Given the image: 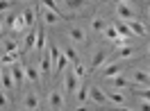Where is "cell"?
<instances>
[{
  "mask_svg": "<svg viewBox=\"0 0 150 111\" xmlns=\"http://www.w3.org/2000/svg\"><path fill=\"white\" fill-rule=\"evenodd\" d=\"M0 27H2V16H0Z\"/></svg>",
  "mask_w": 150,
  "mask_h": 111,
  "instance_id": "43",
  "label": "cell"
},
{
  "mask_svg": "<svg viewBox=\"0 0 150 111\" xmlns=\"http://www.w3.org/2000/svg\"><path fill=\"white\" fill-rule=\"evenodd\" d=\"M77 89H80V79H77V77H75V73L71 70V73L66 75V79H64V91L75 95V91H77Z\"/></svg>",
  "mask_w": 150,
  "mask_h": 111,
  "instance_id": "7",
  "label": "cell"
},
{
  "mask_svg": "<svg viewBox=\"0 0 150 111\" xmlns=\"http://www.w3.org/2000/svg\"><path fill=\"white\" fill-rule=\"evenodd\" d=\"M107 57H109V55H107L105 50H98V52L91 57V66H89V70H91V73H93V70H100V66L107 61Z\"/></svg>",
  "mask_w": 150,
  "mask_h": 111,
  "instance_id": "8",
  "label": "cell"
},
{
  "mask_svg": "<svg viewBox=\"0 0 150 111\" xmlns=\"http://www.w3.org/2000/svg\"><path fill=\"white\" fill-rule=\"evenodd\" d=\"M146 73H148V75H150V66H148V68H146Z\"/></svg>",
  "mask_w": 150,
  "mask_h": 111,
  "instance_id": "42",
  "label": "cell"
},
{
  "mask_svg": "<svg viewBox=\"0 0 150 111\" xmlns=\"http://www.w3.org/2000/svg\"><path fill=\"white\" fill-rule=\"evenodd\" d=\"M127 27L132 30V34H134V37H146V34H148V27H146L141 20H137V18L127 20Z\"/></svg>",
  "mask_w": 150,
  "mask_h": 111,
  "instance_id": "12",
  "label": "cell"
},
{
  "mask_svg": "<svg viewBox=\"0 0 150 111\" xmlns=\"http://www.w3.org/2000/svg\"><path fill=\"white\" fill-rule=\"evenodd\" d=\"M34 52H39V57L46 52V30L39 27L37 30V41H34Z\"/></svg>",
  "mask_w": 150,
  "mask_h": 111,
  "instance_id": "14",
  "label": "cell"
},
{
  "mask_svg": "<svg viewBox=\"0 0 150 111\" xmlns=\"http://www.w3.org/2000/svg\"><path fill=\"white\" fill-rule=\"evenodd\" d=\"M132 79H134V84H141V86H150V75L146 73V70H141V68L132 70Z\"/></svg>",
  "mask_w": 150,
  "mask_h": 111,
  "instance_id": "16",
  "label": "cell"
},
{
  "mask_svg": "<svg viewBox=\"0 0 150 111\" xmlns=\"http://www.w3.org/2000/svg\"><path fill=\"white\" fill-rule=\"evenodd\" d=\"M91 27H93V32H103V30L107 27V25H105V20L100 18V16H96V18L91 20Z\"/></svg>",
  "mask_w": 150,
  "mask_h": 111,
  "instance_id": "29",
  "label": "cell"
},
{
  "mask_svg": "<svg viewBox=\"0 0 150 111\" xmlns=\"http://www.w3.org/2000/svg\"><path fill=\"white\" fill-rule=\"evenodd\" d=\"M48 104H50V111H62L64 109V93L55 89V91L48 93Z\"/></svg>",
  "mask_w": 150,
  "mask_h": 111,
  "instance_id": "3",
  "label": "cell"
},
{
  "mask_svg": "<svg viewBox=\"0 0 150 111\" xmlns=\"http://www.w3.org/2000/svg\"><path fill=\"white\" fill-rule=\"evenodd\" d=\"M34 41H37V27H32L28 34H25V39H23V50H25V52L34 50Z\"/></svg>",
  "mask_w": 150,
  "mask_h": 111,
  "instance_id": "18",
  "label": "cell"
},
{
  "mask_svg": "<svg viewBox=\"0 0 150 111\" xmlns=\"http://www.w3.org/2000/svg\"><path fill=\"white\" fill-rule=\"evenodd\" d=\"M11 30H14V32H21V34L28 30V27H25V20H23V14H18V18H16V23H14V27H11Z\"/></svg>",
  "mask_w": 150,
  "mask_h": 111,
  "instance_id": "28",
  "label": "cell"
},
{
  "mask_svg": "<svg viewBox=\"0 0 150 111\" xmlns=\"http://www.w3.org/2000/svg\"><path fill=\"white\" fill-rule=\"evenodd\" d=\"M103 37L109 39V41H116V39H118V32H116V27H114V25H107V27L103 30Z\"/></svg>",
  "mask_w": 150,
  "mask_h": 111,
  "instance_id": "27",
  "label": "cell"
},
{
  "mask_svg": "<svg viewBox=\"0 0 150 111\" xmlns=\"http://www.w3.org/2000/svg\"><path fill=\"white\" fill-rule=\"evenodd\" d=\"M16 18H18V14H9V11H7V14L2 16V23H5L7 27H14V23H16Z\"/></svg>",
  "mask_w": 150,
  "mask_h": 111,
  "instance_id": "30",
  "label": "cell"
},
{
  "mask_svg": "<svg viewBox=\"0 0 150 111\" xmlns=\"http://www.w3.org/2000/svg\"><path fill=\"white\" fill-rule=\"evenodd\" d=\"M11 5H14V0H0V16H5L11 9Z\"/></svg>",
  "mask_w": 150,
  "mask_h": 111,
  "instance_id": "33",
  "label": "cell"
},
{
  "mask_svg": "<svg viewBox=\"0 0 150 111\" xmlns=\"http://www.w3.org/2000/svg\"><path fill=\"white\" fill-rule=\"evenodd\" d=\"M41 16H43V23H46V25H59V23L64 20V16H62L59 11H50V9H46V7H41Z\"/></svg>",
  "mask_w": 150,
  "mask_h": 111,
  "instance_id": "5",
  "label": "cell"
},
{
  "mask_svg": "<svg viewBox=\"0 0 150 111\" xmlns=\"http://www.w3.org/2000/svg\"><path fill=\"white\" fill-rule=\"evenodd\" d=\"M107 84H109V89H114V91L130 89V82H127L125 77H121V75H116V77H109V79H107Z\"/></svg>",
  "mask_w": 150,
  "mask_h": 111,
  "instance_id": "13",
  "label": "cell"
},
{
  "mask_svg": "<svg viewBox=\"0 0 150 111\" xmlns=\"http://www.w3.org/2000/svg\"><path fill=\"white\" fill-rule=\"evenodd\" d=\"M148 7H150V0H148Z\"/></svg>",
  "mask_w": 150,
  "mask_h": 111,
  "instance_id": "45",
  "label": "cell"
},
{
  "mask_svg": "<svg viewBox=\"0 0 150 111\" xmlns=\"http://www.w3.org/2000/svg\"><path fill=\"white\" fill-rule=\"evenodd\" d=\"M21 14H23V20H25V27L32 30L34 27V18H37V9H34V7H25Z\"/></svg>",
  "mask_w": 150,
  "mask_h": 111,
  "instance_id": "17",
  "label": "cell"
},
{
  "mask_svg": "<svg viewBox=\"0 0 150 111\" xmlns=\"http://www.w3.org/2000/svg\"><path fill=\"white\" fill-rule=\"evenodd\" d=\"M75 100L80 102V104H84L89 100V84H80V89L75 91Z\"/></svg>",
  "mask_w": 150,
  "mask_h": 111,
  "instance_id": "21",
  "label": "cell"
},
{
  "mask_svg": "<svg viewBox=\"0 0 150 111\" xmlns=\"http://www.w3.org/2000/svg\"><path fill=\"white\" fill-rule=\"evenodd\" d=\"M107 102H114V104L123 107V104H125V95L118 93V91H109V93H107Z\"/></svg>",
  "mask_w": 150,
  "mask_h": 111,
  "instance_id": "25",
  "label": "cell"
},
{
  "mask_svg": "<svg viewBox=\"0 0 150 111\" xmlns=\"http://www.w3.org/2000/svg\"><path fill=\"white\" fill-rule=\"evenodd\" d=\"M5 50H7V52H16V50H18V43H16V41H5Z\"/></svg>",
  "mask_w": 150,
  "mask_h": 111,
  "instance_id": "35",
  "label": "cell"
},
{
  "mask_svg": "<svg viewBox=\"0 0 150 111\" xmlns=\"http://www.w3.org/2000/svg\"><path fill=\"white\" fill-rule=\"evenodd\" d=\"M0 86H2L7 93L14 89V79H11V73H9V70H2V75H0Z\"/></svg>",
  "mask_w": 150,
  "mask_h": 111,
  "instance_id": "20",
  "label": "cell"
},
{
  "mask_svg": "<svg viewBox=\"0 0 150 111\" xmlns=\"http://www.w3.org/2000/svg\"><path fill=\"white\" fill-rule=\"evenodd\" d=\"M25 79L32 82V84H39V82H41V70H39V66H34V64L25 66Z\"/></svg>",
  "mask_w": 150,
  "mask_h": 111,
  "instance_id": "10",
  "label": "cell"
},
{
  "mask_svg": "<svg viewBox=\"0 0 150 111\" xmlns=\"http://www.w3.org/2000/svg\"><path fill=\"white\" fill-rule=\"evenodd\" d=\"M41 7H46L50 11H59V5H57V0H41ZM62 14V11H59Z\"/></svg>",
  "mask_w": 150,
  "mask_h": 111,
  "instance_id": "31",
  "label": "cell"
},
{
  "mask_svg": "<svg viewBox=\"0 0 150 111\" xmlns=\"http://www.w3.org/2000/svg\"><path fill=\"white\" fill-rule=\"evenodd\" d=\"M0 75H2V70H0Z\"/></svg>",
  "mask_w": 150,
  "mask_h": 111,
  "instance_id": "46",
  "label": "cell"
},
{
  "mask_svg": "<svg viewBox=\"0 0 150 111\" xmlns=\"http://www.w3.org/2000/svg\"><path fill=\"white\" fill-rule=\"evenodd\" d=\"M141 111H150V102H146V100H141V107H139Z\"/></svg>",
  "mask_w": 150,
  "mask_h": 111,
  "instance_id": "37",
  "label": "cell"
},
{
  "mask_svg": "<svg viewBox=\"0 0 150 111\" xmlns=\"http://www.w3.org/2000/svg\"><path fill=\"white\" fill-rule=\"evenodd\" d=\"M39 70H41V75H50V73H52L50 52H43V55H41V64H39Z\"/></svg>",
  "mask_w": 150,
  "mask_h": 111,
  "instance_id": "19",
  "label": "cell"
},
{
  "mask_svg": "<svg viewBox=\"0 0 150 111\" xmlns=\"http://www.w3.org/2000/svg\"><path fill=\"white\" fill-rule=\"evenodd\" d=\"M73 73H75V77H77V79H82V77L86 75V68H84L82 64H75V66H73Z\"/></svg>",
  "mask_w": 150,
  "mask_h": 111,
  "instance_id": "34",
  "label": "cell"
},
{
  "mask_svg": "<svg viewBox=\"0 0 150 111\" xmlns=\"http://www.w3.org/2000/svg\"><path fill=\"white\" fill-rule=\"evenodd\" d=\"M89 100L98 102V104H105L107 102V91H103L100 86H89Z\"/></svg>",
  "mask_w": 150,
  "mask_h": 111,
  "instance_id": "6",
  "label": "cell"
},
{
  "mask_svg": "<svg viewBox=\"0 0 150 111\" xmlns=\"http://www.w3.org/2000/svg\"><path fill=\"white\" fill-rule=\"evenodd\" d=\"M123 73V66L121 64H116V61H105L103 68H100V75H103L105 79H109V77H116V75H121Z\"/></svg>",
  "mask_w": 150,
  "mask_h": 111,
  "instance_id": "2",
  "label": "cell"
},
{
  "mask_svg": "<svg viewBox=\"0 0 150 111\" xmlns=\"http://www.w3.org/2000/svg\"><path fill=\"white\" fill-rule=\"evenodd\" d=\"M132 57H134V48L123 46V48H118V50H116V55L107 57V59H109V61H116V59H132Z\"/></svg>",
  "mask_w": 150,
  "mask_h": 111,
  "instance_id": "15",
  "label": "cell"
},
{
  "mask_svg": "<svg viewBox=\"0 0 150 111\" xmlns=\"http://www.w3.org/2000/svg\"><path fill=\"white\" fill-rule=\"evenodd\" d=\"M73 111H89V107H86V104H80V107H75Z\"/></svg>",
  "mask_w": 150,
  "mask_h": 111,
  "instance_id": "38",
  "label": "cell"
},
{
  "mask_svg": "<svg viewBox=\"0 0 150 111\" xmlns=\"http://www.w3.org/2000/svg\"><path fill=\"white\" fill-rule=\"evenodd\" d=\"M114 111H132V109H127V107H118V109H114Z\"/></svg>",
  "mask_w": 150,
  "mask_h": 111,
  "instance_id": "39",
  "label": "cell"
},
{
  "mask_svg": "<svg viewBox=\"0 0 150 111\" xmlns=\"http://www.w3.org/2000/svg\"><path fill=\"white\" fill-rule=\"evenodd\" d=\"M68 37H71L73 43H84V41H86V30L80 27V25H73L71 32H68Z\"/></svg>",
  "mask_w": 150,
  "mask_h": 111,
  "instance_id": "9",
  "label": "cell"
},
{
  "mask_svg": "<svg viewBox=\"0 0 150 111\" xmlns=\"http://www.w3.org/2000/svg\"><path fill=\"white\" fill-rule=\"evenodd\" d=\"M64 5H66L68 11H82L84 5H86V0H64Z\"/></svg>",
  "mask_w": 150,
  "mask_h": 111,
  "instance_id": "23",
  "label": "cell"
},
{
  "mask_svg": "<svg viewBox=\"0 0 150 111\" xmlns=\"http://www.w3.org/2000/svg\"><path fill=\"white\" fill-rule=\"evenodd\" d=\"M7 107V95L2 93V86H0V109H5Z\"/></svg>",
  "mask_w": 150,
  "mask_h": 111,
  "instance_id": "36",
  "label": "cell"
},
{
  "mask_svg": "<svg viewBox=\"0 0 150 111\" xmlns=\"http://www.w3.org/2000/svg\"><path fill=\"white\" fill-rule=\"evenodd\" d=\"M23 107H25V111H39V98H37V93H34V91L25 93Z\"/></svg>",
  "mask_w": 150,
  "mask_h": 111,
  "instance_id": "11",
  "label": "cell"
},
{
  "mask_svg": "<svg viewBox=\"0 0 150 111\" xmlns=\"http://www.w3.org/2000/svg\"><path fill=\"white\" fill-rule=\"evenodd\" d=\"M23 2H32V0H23Z\"/></svg>",
  "mask_w": 150,
  "mask_h": 111,
  "instance_id": "44",
  "label": "cell"
},
{
  "mask_svg": "<svg viewBox=\"0 0 150 111\" xmlns=\"http://www.w3.org/2000/svg\"><path fill=\"white\" fill-rule=\"evenodd\" d=\"M18 57H21L18 50H16V52H5V55L0 57V64H2V66H11V64L18 61Z\"/></svg>",
  "mask_w": 150,
  "mask_h": 111,
  "instance_id": "22",
  "label": "cell"
},
{
  "mask_svg": "<svg viewBox=\"0 0 150 111\" xmlns=\"http://www.w3.org/2000/svg\"><path fill=\"white\" fill-rule=\"evenodd\" d=\"M114 27H116V32H118V37H123V39H134L132 30L127 27V23H116Z\"/></svg>",
  "mask_w": 150,
  "mask_h": 111,
  "instance_id": "24",
  "label": "cell"
},
{
  "mask_svg": "<svg viewBox=\"0 0 150 111\" xmlns=\"http://www.w3.org/2000/svg\"><path fill=\"white\" fill-rule=\"evenodd\" d=\"M134 95H139L141 100L150 102V86H146V89H137V91H134Z\"/></svg>",
  "mask_w": 150,
  "mask_h": 111,
  "instance_id": "32",
  "label": "cell"
},
{
  "mask_svg": "<svg viewBox=\"0 0 150 111\" xmlns=\"http://www.w3.org/2000/svg\"><path fill=\"white\" fill-rule=\"evenodd\" d=\"M116 2H125V5H132L134 0H116Z\"/></svg>",
  "mask_w": 150,
  "mask_h": 111,
  "instance_id": "40",
  "label": "cell"
},
{
  "mask_svg": "<svg viewBox=\"0 0 150 111\" xmlns=\"http://www.w3.org/2000/svg\"><path fill=\"white\" fill-rule=\"evenodd\" d=\"M64 57H66V59H68L73 66L80 64V55H77V50H75V48H66V50H64Z\"/></svg>",
  "mask_w": 150,
  "mask_h": 111,
  "instance_id": "26",
  "label": "cell"
},
{
  "mask_svg": "<svg viewBox=\"0 0 150 111\" xmlns=\"http://www.w3.org/2000/svg\"><path fill=\"white\" fill-rule=\"evenodd\" d=\"M146 55H148V57H150V46H148V48H146Z\"/></svg>",
  "mask_w": 150,
  "mask_h": 111,
  "instance_id": "41",
  "label": "cell"
},
{
  "mask_svg": "<svg viewBox=\"0 0 150 111\" xmlns=\"http://www.w3.org/2000/svg\"><path fill=\"white\" fill-rule=\"evenodd\" d=\"M116 16H118L123 23H127V20L137 18V16H134V9H132L130 5H125V2H116Z\"/></svg>",
  "mask_w": 150,
  "mask_h": 111,
  "instance_id": "4",
  "label": "cell"
},
{
  "mask_svg": "<svg viewBox=\"0 0 150 111\" xmlns=\"http://www.w3.org/2000/svg\"><path fill=\"white\" fill-rule=\"evenodd\" d=\"M9 73H11V79H14V86H23V84L28 82V79H25V66H23V61L11 64Z\"/></svg>",
  "mask_w": 150,
  "mask_h": 111,
  "instance_id": "1",
  "label": "cell"
}]
</instances>
